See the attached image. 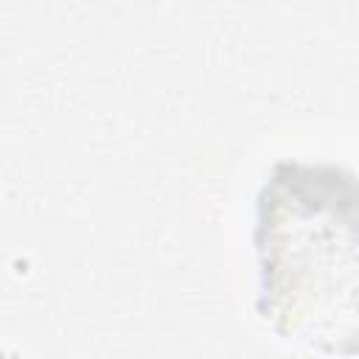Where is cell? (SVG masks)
Returning a JSON list of instances; mask_svg holds the SVG:
<instances>
[{"label": "cell", "mask_w": 359, "mask_h": 359, "mask_svg": "<svg viewBox=\"0 0 359 359\" xmlns=\"http://www.w3.org/2000/svg\"><path fill=\"white\" fill-rule=\"evenodd\" d=\"M261 320L286 342L359 353V177L278 160L255 196Z\"/></svg>", "instance_id": "6da1fadb"}]
</instances>
